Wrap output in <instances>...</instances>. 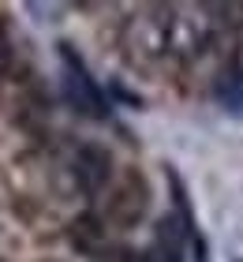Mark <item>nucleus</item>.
Segmentation results:
<instances>
[{
	"instance_id": "nucleus-1",
	"label": "nucleus",
	"mask_w": 243,
	"mask_h": 262,
	"mask_svg": "<svg viewBox=\"0 0 243 262\" xmlns=\"http://www.w3.org/2000/svg\"><path fill=\"white\" fill-rule=\"evenodd\" d=\"M56 49H60V64H64V90H68V101L75 105L79 113L94 116V120H105V116H108L105 94H101V86L90 79V71H86V64H82V56L71 49L68 41H60Z\"/></svg>"
},
{
	"instance_id": "nucleus-2",
	"label": "nucleus",
	"mask_w": 243,
	"mask_h": 262,
	"mask_svg": "<svg viewBox=\"0 0 243 262\" xmlns=\"http://www.w3.org/2000/svg\"><path fill=\"white\" fill-rule=\"evenodd\" d=\"M150 210V187H146V176L139 169H124L120 180L108 195V221L120 225V229H131L139 225Z\"/></svg>"
},
{
	"instance_id": "nucleus-3",
	"label": "nucleus",
	"mask_w": 243,
	"mask_h": 262,
	"mask_svg": "<svg viewBox=\"0 0 243 262\" xmlns=\"http://www.w3.org/2000/svg\"><path fill=\"white\" fill-rule=\"evenodd\" d=\"M113 176V158H108L105 146H82L75 154V184L86 195H97Z\"/></svg>"
},
{
	"instance_id": "nucleus-4",
	"label": "nucleus",
	"mask_w": 243,
	"mask_h": 262,
	"mask_svg": "<svg viewBox=\"0 0 243 262\" xmlns=\"http://www.w3.org/2000/svg\"><path fill=\"white\" fill-rule=\"evenodd\" d=\"M184 240H187V229L180 225V217H161L153 229V262H184Z\"/></svg>"
},
{
	"instance_id": "nucleus-5",
	"label": "nucleus",
	"mask_w": 243,
	"mask_h": 262,
	"mask_svg": "<svg viewBox=\"0 0 243 262\" xmlns=\"http://www.w3.org/2000/svg\"><path fill=\"white\" fill-rule=\"evenodd\" d=\"M68 240H71V247H75V251L97 255V251L105 247V221L94 217V213H79V217L68 225Z\"/></svg>"
},
{
	"instance_id": "nucleus-6",
	"label": "nucleus",
	"mask_w": 243,
	"mask_h": 262,
	"mask_svg": "<svg viewBox=\"0 0 243 262\" xmlns=\"http://www.w3.org/2000/svg\"><path fill=\"white\" fill-rule=\"evenodd\" d=\"M165 176H168V187H172V199H176V217H180V225L187 229V236L198 232V229H194V217H191V199H187V187H184V180H180V172L172 169V165H165Z\"/></svg>"
},
{
	"instance_id": "nucleus-7",
	"label": "nucleus",
	"mask_w": 243,
	"mask_h": 262,
	"mask_svg": "<svg viewBox=\"0 0 243 262\" xmlns=\"http://www.w3.org/2000/svg\"><path fill=\"white\" fill-rule=\"evenodd\" d=\"M217 101L228 105L232 113H243V71H236V75H225L221 82H217Z\"/></svg>"
},
{
	"instance_id": "nucleus-8",
	"label": "nucleus",
	"mask_w": 243,
	"mask_h": 262,
	"mask_svg": "<svg viewBox=\"0 0 243 262\" xmlns=\"http://www.w3.org/2000/svg\"><path fill=\"white\" fill-rule=\"evenodd\" d=\"M236 262H239V258H236Z\"/></svg>"
}]
</instances>
